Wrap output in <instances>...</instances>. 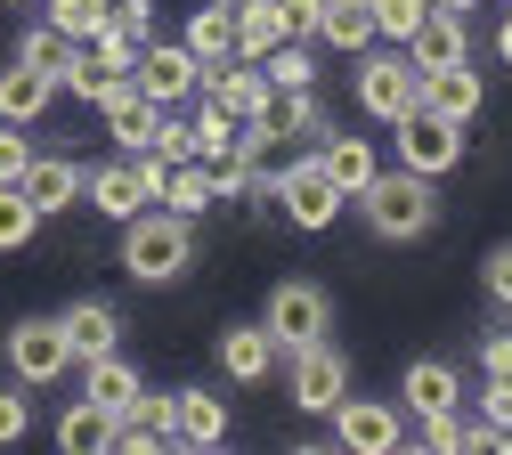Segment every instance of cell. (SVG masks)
Here are the masks:
<instances>
[{"mask_svg": "<svg viewBox=\"0 0 512 455\" xmlns=\"http://www.w3.org/2000/svg\"><path fill=\"white\" fill-rule=\"evenodd\" d=\"M187 260H196V220H171V212L122 220V269H131L139 285H179Z\"/></svg>", "mask_w": 512, "mask_h": 455, "instance_id": "obj_1", "label": "cell"}, {"mask_svg": "<svg viewBox=\"0 0 512 455\" xmlns=\"http://www.w3.org/2000/svg\"><path fill=\"white\" fill-rule=\"evenodd\" d=\"M350 204H366V228L391 236V244H407V236H423V228L439 220V195H431L423 171H374Z\"/></svg>", "mask_w": 512, "mask_h": 455, "instance_id": "obj_2", "label": "cell"}, {"mask_svg": "<svg viewBox=\"0 0 512 455\" xmlns=\"http://www.w3.org/2000/svg\"><path fill=\"white\" fill-rule=\"evenodd\" d=\"M391 130H399V171L439 179V171L464 163V122H447V114H431V106H407Z\"/></svg>", "mask_w": 512, "mask_h": 455, "instance_id": "obj_3", "label": "cell"}, {"mask_svg": "<svg viewBox=\"0 0 512 455\" xmlns=\"http://www.w3.org/2000/svg\"><path fill=\"white\" fill-rule=\"evenodd\" d=\"M269 334H277V350H301V342H326V325H334V301H326V285H309V277H285L277 293H269Z\"/></svg>", "mask_w": 512, "mask_h": 455, "instance_id": "obj_4", "label": "cell"}, {"mask_svg": "<svg viewBox=\"0 0 512 455\" xmlns=\"http://www.w3.org/2000/svg\"><path fill=\"white\" fill-rule=\"evenodd\" d=\"M0 350H9V374H17L25 390H41V382H57V374L74 366V342H66V325H57V317L9 325V342H0Z\"/></svg>", "mask_w": 512, "mask_h": 455, "instance_id": "obj_5", "label": "cell"}, {"mask_svg": "<svg viewBox=\"0 0 512 455\" xmlns=\"http://www.w3.org/2000/svg\"><path fill=\"white\" fill-rule=\"evenodd\" d=\"M269 195L285 204V220H293V228H309V236H317V228H334V212H342V187L317 171V155H293V171H285Z\"/></svg>", "mask_w": 512, "mask_h": 455, "instance_id": "obj_6", "label": "cell"}, {"mask_svg": "<svg viewBox=\"0 0 512 455\" xmlns=\"http://www.w3.org/2000/svg\"><path fill=\"white\" fill-rule=\"evenodd\" d=\"M285 358H293V407H301V415H334L342 390H350L342 350H334V342H301V350H285Z\"/></svg>", "mask_w": 512, "mask_h": 455, "instance_id": "obj_7", "label": "cell"}, {"mask_svg": "<svg viewBox=\"0 0 512 455\" xmlns=\"http://www.w3.org/2000/svg\"><path fill=\"white\" fill-rule=\"evenodd\" d=\"M334 447L391 455V447H407V423H399V407H382V399H350V390H342V407H334Z\"/></svg>", "mask_w": 512, "mask_h": 455, "instance_id": "obj_8", "label": "cell"}, {"mask_svg": "<svg viewBox=\"0 0 512 455\" xmlns=\"http://www.w3.org/2000/svg\"><path fill=\"white\" fill-rule=\"evenodd\" d=\"M415 90H423L415 57H366V65H358V106H366L374 122H399V114L415 106Z\"/></svg>", "mask_w": 512, "mask_h": 455, "instance_id": "obj_9", "label": "cell"}, {"mask_svg": "<svg viewBox=\"0 0 512 455\" xmlns=\"http://www.w3.org/2000/svg\"><path fill=\"white\" fill-rule=\"evenodd\" d=\"M196 74H204V65L187 57V41H147V49H139V65H131V82H139L155 106H179L187 90H196Z\"/></svg>", "mask_w": 512, "mask_h": 455, "instance_id": "obj_10", "label": "cell"}, {"mask_svg": "<svg viewBox=\"0 0 512 455\" xmlns=\"http://www.w3.org/2000/svg\"><path fill=\"white\" fill-rule=\"evenodd\" d=\"M196 90H212V106H228L236 122H252V114L277 98V90H269V74H261L252 57H220V65H204V74H196Z\"/></svg>", "mask_w": 512, "mask_h": 455, "instance_id": "obj_11", "label": "cell"}, {"mask_svg": "<svg viewBox=\"0 0 512 455\" xmlns=\"http://www.w3.org/2000/svg\"><path fill=\"white\" fill-rule=\"evenodd\" d=\"M415 106H431V114H447V122H480V65H472V57L431 65L423 90H415Z\"/></svg>", "mask_w": 512, "mask_h": 455, "instance_id": "obj_12", "label": "cell"}, {"mask_svg": "<svg viewBox=\"0 0 512 455\" xmlns=\"http://www.w3.org/2000/svg\"><path fill=\"white\" fill-rule=\"evenodd\" d=\"M236 155H244V187H277V179L293 171V139H285L269 114H252V122L236 130Z\"/></svg>", "mask_w": 512, "mask_h": 455, "instance_id": "obj_13", "label": "cell"}, {"mask_svg": "<svg viewBox=\"0 0 512 455\" xmlns=\"http://www.w3.org/2000/svg\"><path fill=\"white\" fill-rule=\"evenodd\" d=\"M220 439H228L220 390H171V447H220Z\"/></svg>", "mask_w": 512, "mask_h": 455, "instance_id": "obj_14", "label": "cell"}, {"mask_svg": "<svg viewBox=\"0 0 512 455\" xmlns=\"http://www.w3.org/2000/svg\"><path fill=\"white\" fill-rule=\"evenodd\" d=\"M82 195H90V212H106V220H139L155 195L139 187V163H98V171H82Z\"/></svg>", "mask_w": 512, "mask_h": 455, "instance_id": "obj_15", "label": "cell"}, {"mask_svg": "<svg viewBox=\"0 0 512 455\" xmlns=\"http://www.w3.org/2000/svg\"><path fill=\"white\" fill-rule=\"evenodd\" d=\"M17 187L33 195L41 220H49V212H74V204H82V163H66V155H33Z\"/></svg>", "mask_w": 512, "mask_h": 455, "instance_id": "obj_16", "label": "cell"}, {"mask_svg": "<svg viewBox=\"0 0 512 455\" xmlns=\"http://www.w3.org/2000/svg\"><path fill=\"white\" fill-rule=\"evenodd\" d=\"M220 374L228 382H269L277 374V334L269 325H228L220 334Z\"/></svg>", "mask_w": 512, "mask_h": 455, "instance_id": "obj_17", "label": "cell"}, {"mask_svg": "<svg viewBox=\"0 0 512 455\" xmlns=\"http://www.w3.org/2000/svg\"><path fill=\"white\" fill-rule=\"evenodd\" d=\"M82 366H90V382H82V399H90L98 415H122V407H131L139 390H147V382H139V366L122 358V350H98V358H82Z\"/></svg>", "mask_w": 512, "mask_h": 455, "instance_id": "obj_18", "label": "cell"}, {"mask_svg": "<svg viewBox=\"0 0 512 455\" xmlns=\"http://www.w3.org/2000/svg\"><path fill=\"white\" fill-rule=\"evenodd\" d=\"M57 325H66L74 358H98V350H114V342H122V317H114V301H74V309H57Z\"/></svg>", "mask_w": 512, "mask_h": 455, "instance_id": "obj_19", "label": "cell"}, {"mask_svg": "<svg viewBox=\"0 0 512 455\" xmlns=\"http://www.w3.org/2000/svg\"><path fill=\"white\" fill-rule=\"evenodd\" d=\"M155 204H163L171 220H204V212L220 204V187H212V171H204V163H171V171H163V195H155Z\"/></svg>", "mask_w": 512, "mask_h": 455, "instance_id": "obj_20", "label": "cell"}, {"mask_svg": "<svg viewBox=\"0 0 512 455\" xmlns=\"http://www.w3.org/2000/svg\"><path fill=\"white\" fill-rule=\"evenodd\" d=\"M114 447H171V399H155V390H139L131 407L114 415Z\"/></svg>", "mask_w": 512, "mask_h": 455, "instance_id": "obj_21", "label": "cell"}, {"mask_svg": "<svg viewBox=\"0 0 512 455\" xmlns=\"http://www.w3.org/2000/svg\"><path fill=\"white\" fill-rule=\"evenodd\" d=\"M456 399H464V374L447 366V358H415V366H407V407H415V415H447Z\"/></svg>", "mask_w": 512, "mask_h": 455, "instance_id": "obj_22", "label": "cell"}, {"mask_svg": "<svg viewBox=\"0 0 512 455\" xmlns=\"http://www.w3.org/2000/svg\"><path fill=\"white\" fill-rule=\"evenodd\" d=\"M49 98H57V82H49V74H33L25 57L9 65V74H0V122H41V114H49Z\"/></svg>", "mask_w": 512, "mask_h": 455, "instance_id": "obj_23", "label": "cell"}, {"mask_svg": "<svg viewBox=\"0 0 512 455\" xmlns=\"http://www.w3.org/2000/svg\"><path fill=\"white\" fill-rule=\"evenodd\" d=\"M407 57H415V74H431V65H456V57H464V17L431 9V17L407 33Z\"/></svg>", "mask_w": 512, "mask_h": 455, "instance_id": "obj_24", "label": "cell"}, {"mask_svg": "<svg viewBox=\"0 0 512 455\" xmlns=\"http://www.w3.org/2000/svg\"><path fill=\"white\" fill-rule=\"evenodd\" d=\"M228 17H236V57H252V65H261V57L285 41L277 0H228Z\"/></svg>", "mask_w": 512, "mask_h": 455, "instance_id": "obj_25", "label": "cell"}, {"mask_svg": "<svg viewBox=\"0 0 512 455\" xmlns=\"http://www.w3.org/2000/svg\"><path fill=\"white\" fill-rule=\"evenodd\" d=\"M317 171H326L342 187V204H350V195L374 179V147L366 139H334V130H326V139H317Z\"/></svg>", "mask_w": 512, "mask_h": 455, "instance_id": "obj_26", "label": "cell"}, {"mask_svg": "<svg viewBox=\"0 0 512 455\" xmlns=\"http://www.w3.org/2000/svg\"><path fill=\"white\" fill-rule=\"evenodd\" d=\"M187 57H196V65L236 57V17H228V0H204V9L187 17Z\"/></svg>", "mask_w": 512, "mask_h": 455, "instance_id": "obj_27", "label": "cell"}, {"mask_svg": "<svg viewBox=\"0 0 512 455\" xmlns=\"http://www.w3.org/2000/svg\"><path fill=\"white\" fill-rule=\"evenodd\" d=\"M472 447H512V374H488V390H480V423H472Z\"/></svg>", "mask_w": 512, "mask_h": 455, "instance_id": "obj_28", "label": "cell"}, {"mask_svg": "<svg viewBox=\"0 0 512 455\" xmlns=\"http://www.w3.org/2000/svg\"><path fill=\"white\" fill-rule=\"evenodd\" d=\"M57 447H66V455H98V447H114V415H98L90 399H74L66 423H57Z\"/></svg>", "mask_w": 512, "mask_h": 455, "instance_id": "obj_29", "label": "cell"}, {"mask_svg": "<svg viewBox=\"0 0 512 455\" xmlns=\"http://www.w3.org/2000/svg\"><path fill=\"white\" fill-rule=\"evenodd\" d=\"M317 33H326L334 49H366L374 17H366V0H317Z\"/></svg>", "mask_w": 512, "mask_h": 455, "instance_id": "obj_30", "label": "cell"}, {"mask_svg": "<svg viewBox=\"0 0 512 455\" xmlns=\"http://www.w3.org/2000/svg\"><path fill=\"white\" fill-rule=\"evenodd\" d=\"M277 130H285V139H326V106H317L309 90H277L269 106H261Z\"/></svg>", "mask_w": 512, "mask_h": 455, "instance_id": "obj_31", "label": "cell"}, {"mask_svg": "<svg viewBox=\"0 0 512 455\" xmlns=\"http://www.w3.org/2000/svg\"><path fill=\"white\" fill-rule=\"evenodd\" d=\"M41 9H49V25L66 41H98L114 25V0H41Z\"/></svg>", "mask_w": 512, "mask_h": 455, "instance_id": "obj_32", "label": "cell"}, {"mask_svg": "<svg viewBox=\"0 0 512 455\" xmlns=\"http://www.w3.org/2000/svg\"><path fill=\"white\" fill-rule=\"evenodd\" d=\"M41 236V212H33V195L17 179H0V252H25Z\"/></svg>", "mask_w": 512, "mask_h": 455, "instance_id": "obj_33", "label": "cell"}, {"mask_svg": "<svg viewBox=\"0 0 512 455\" xmlns=\"http://www.w3.org/2000/svg\"><path fill=\"white\" fill-rule=\"evenodd\" d=\"M74 49H82V41H66V33H57V25H33L17 57L33 65V74H49V82H57V74H66V65H74Z\"/></svg>", "mask_w": 512, "mask_h": 455, "instance_id": "obj_34", "label": "cell"}, {"mask_svg": "<svg viewBox=\"0 0 512 455\" xmlns=\"http://www.w3.org/2000/svg\"><path fill=\"white\" fill-rule=\"evenodd\" d=\"M82 49H90V65H98V74H131L147 41H139V33H122V25H106V33H98V41H82Z\"/></svg>", "mask_w": 512, "mask_h": 455, "instance_id": "obj_35", "label": "cell"}, {"mask_svg": "<svg viewBox=\"0 0 512 455\" xmlns=\"http://www.w3.org/2000/svg\"><path fill=\"white\" fill-rule=\"evenodd\" d=\"M261 74H269V90H309V82H317V65H309V49L277 41V49L261 57Z\"/></svg>", "mask_w": 512, "mask_h": 455, "instance_id": "obj_36", "label": "cell"}, {"mask_svg": "<svg viewBox=\"0 0 512 455\" xmlns=\"http://www.w3.org/2000/svg\"><path fill=\"white\" fill-rule=\"evenodd\" d=\"M366 17H374V33H382V41H407V33L431 17V0H366Z\"/></svg>", "mask_w": 512, "mask_h": 455, "instance_id": "obj_37", "label": "cell"}, {"mask_svg": "<svg viewBox=\"0 0 512 455\" xmlns=\"http://www.w3.org/2000/svg\"><path fill=\"white\" fill-rule=\"evenodd\" d=\"M187 130H196V155H212V147H228V139H236V130H244V122H236L228 106H212V98H204V114H196V122H187Z\"/></svg>", "mask_w": 512, "mask_h": 455, "instance_id": "obj_38", "label": "cell"}, {"mask_svg": "<svg viewBox=\"0 0 512 455\" xmlns=\"http://www.w3.org/2000/svg\"><path fill=\"white\" fill-rule=\"evenodd\" d=\"M415 423H423V447H439V455L472 447V423H456V407H447V415H415Z\"/></svg>", "mask_w": 512, "mask_h": 455, "instance_id": "obj_39", "label": "cell"}, {"mask_svg": "<svg viewBox=\"0 0 512 455\" xmlns=\"http://www.w3.org/2000/svg\"><path fill=\"white\" fill-rule=\"evenodd\" d=\"M33 431V399H25V390H9V382H0V447H17Z\"/></svg>", "mask_w": 512, "mask_h": 455, "instance_id": "obj_40", "label": "cell"}, {"mask_svg": "<svg viewBox=\"0 0 512 455\" xmlns=\"http://www.w3.org/2000/svg\"><path fill=\"white\" fill-rule=\"evenodd\" d=\"M147 147H155L163 163H196V130H187V122H171V114H163V122H155V139H147Z\"/></svg>", "mask_w": 512, "mask_h": 455, "instance_id": "obj_41", "label": "cell"}, {"mask_svg": "<svg viewBox=\"0 0 512 455\" xmlns=\"http://www.w3.org/2000/svg\"><path fill=\"white\" fill-rule=\"evenodd\" d=\"M480 285H488V301H496V309H512V244H496V252L480 260Z\"/></svg>", "mask_w": 512, "mask_h": 455, "instance_id": "obj_42", "label": "cell"}, {"mask_svg": "<svg viewBox=\"0 0 512 455\" xmlns=\"http://www.w3.org/2000/svg\"><path fill=\"white\" fill-rule=\"evenodd\" d=\"M25 163H33L25 122H0V179H25Z\"/></svg>", "mask_w": 512, "mask_h": 455, "instance_id": "obj_43", "label": "cell"}, {"mask_svg": "<svg viewBox=\"0 0 512 455\" xmlns=\"http://www.w3.org/2000/svg\"><path fill=\"white\" fill-rule=\"evenodd\" d=\"M277 17H285V41L317 33V0H277Z\"/></svg>", "mask_w": 512, "mask_h": 455, "instance_id": "obj_44", "label": "cell"}, {"mask_svg": "<svg viewBox=\"0 0 512 455\" xmlns=\"http://www.w3.org/2000/svg\"><path fill=\"white\" fill-rule=\"evenodd\" d=\"M480 366H488V374H512V334H488V350H480Z\"/></svg>", "mask_w": 512, "mask_h": 455, "instance_id": "obj_45", "label": "cell"}, {"mask_svg": "<svg viewBox=\"0 0 512 455\" xmlns=\"http://www.w3.org/2000/svg\"><path fill=\"white\" fill-rule=\"evenodd\" d=\"M496 57L512 65V9H504V25H496Z\"/></svg>", "mask_w": 512, "mask_h": 455, "instance_id": "obj_46", "label": "cell"}, {"mask_svg": "<svg viewBox=\"0 0 512 455\" xmlns=\"http://www.w3.org/2000/svg\"><path fill=\"white\" fill-rule=\"evenodd\" d=\"M431 9H447V17H464V9H480V0H431Z\"/></svg>", "mask_w": 512, "mask_h": 455, "instance_id": "obj_47", "label": "cell"}, {"mask_svg": "<svg viewBox=\"0 0 512 455\" xmlns=\"http://www.w3.org/2000/svg\"><path fill=\"white\" fill-rule=\"evenodd\" d=\"M0 9H33V0H0Z\"/></svg>", "mask_w": 512, "mask_h": 455, "instance_id": "obj_48", "label": "cell"}]
</instances>
